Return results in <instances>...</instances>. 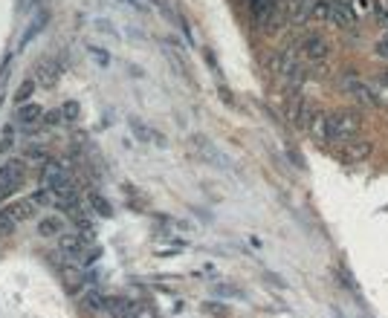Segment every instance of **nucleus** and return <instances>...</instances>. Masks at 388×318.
<instances>
[{
  "label": "nucleus",
  "mask_w": 388,
  "mask_h": 318,
  "mask_svg": "<svg viewBox=\"0 0 388 318\" xmlns=\"http://www.w3.org/2000/svg\"><path fill=\"white\" fill-rule=\"evenodd\" d=\"M359 125H362V119L357 110H334L327 116V128H331L334 142H351L359 130Z\"/></svg>",
  "instance_id": "1"
},
{
  "label": "nucleus",
  "mask_w": 388,
  "mask_h": 318,
  "mask_svg": "<svg viewBox=\"0 0 388 318\" xmlns=\"http://www.w3.org/2000/svg\"><path fill=\"white\" fill-rule=\"evenodd\" d=\"M24 180H27V168L21 165V162H3L0 165V203H6L9 197L24 186Z\"/></svg>",
  "instance_id": "2"
},
{
  "label": "nucleus",
  "mask_w": 388,
  "mask_h": 318,
  "mask_svg": "<svg viewBox=\"0 0 388 318\" xmlns=\"http://www.w3.org/2000/svg\"><path fill=\"white\" fill-rule=\"evenodd\" d=\"M371 153H374V145L368 142V139H351V142H342V148H339V159L345 165L365 162Z\"/></svg>",
  "instance_id": "3"
},
{
  "label": "nucleus",
  "mask_w": 388,
  "mask_h": 318,
  "mask_svg": "<svg viewBox=\"0 0 388 318\" xmlns=\"http://www.w3.org/2000/svg\"><path fill=\"white\" fill-rule=\"evenodd\" d=\"M301 52H304V58H310V61L322 64L324 58L331 55V44H327V38H322V35H307L304 44H301Z\"/></svg>",
  "instance_id": "4"
},
{
  "label": "nucleus",
  "mask_w": 388,
  "mask_h": 318,
  "mask_svg": "<svg viewBox=\"0 0 388 318\" xmlns=\"http://www.w3.org/2000/svg\"><path fill=\"white\" fill-rule=\"evenodd\" d=\"M64 232H67V217L64 214H50L38 223V234L41 237H52V241H58Z\"/></svg>",
  "instance_id": "5"
},
{
  "label": "nucleus",
  "mask_w": 388,
  "mask_h": 318,
  "mask_svg": "<svg viewBox=\"0 0 388 318\" xmlns=\"http://www.w3.org/2000/svg\"><path fill=\"white\" fill-rule=\"evenodd\" d=\"M334 26L339 29H348L354 26V9L348 6V0H334V9H331V17H327Z\"/></svg>",
  "instance_id": "6"
},
{
  "label": "nucleus",
  "mask_w": 388,
  "mask_h": 318,
  "mask_svg": "<svg viewBox=\"0 0 388 318\" xmlns=\"http://www.w3.org/2000/svg\"><path fill=\"white\" fill-rule=\"evenodd\" d=\"M316 113H313V107H310V102L307 98H293V102H290V119H293L296 125H310V119H313Z\"/></svg>",
  "instance_id": "7"
},
{
  "label": "nucleus",
  "mask_w": 388,
  "mask_h": 318,
  "mask_svg": "<svg viewBox=\"0 0 388 318\" xmlns=\"http://www.w3.org/2000/svg\"><path fill=\"white\" fill-rule=\"evenodd\" d=\"M307 130H310V139H313V142H322V145L331 142V128H327V116L316 113L313 119H310Z\"/></svg>",
  "instance_id": "8"
},
{
  "label": "nucleus",
  "mask_w": 388,
  "mask_h": 318,
  "mask_svg": "<svg viewBox=\"0 0 388 318\" xmlns=\"http://www.w3.org/2000/svg\"><path fill=\"white\" fill-rule=\"evenodd\" d=\"M348 93H351L359 105L374 107V90L368 87V84H362V82H348Z\"/></svg>",
  "instance_id": "9"
},
{
  "label": "nucleus",
  "mask_w": 388,
  "mask_h": 318,
  "mask_svg": "<svg viewBox=\"0 0 388 318\" xmlns=\"http://www.w3.org/2000/svg\"><path fill=\"white\" fill-rule=\"evenodd\" d=\"M307 17H313V0H293L290 21H293V24H304Z\"/></svg>",
  "instance_id": "10"
},
{
  "label": "nucleus",
  "mask_w": 388,
  "mask_h": 318,
  "mask_svg": "<svg viewBox=\"0 0 388 318\" xmlns=\"http://www.w3.org/2000/svg\"><path fill=\"white\" fill-rule=\"evenodd\" d=\"M249 6H252V15H255L258 21H267L276 9V0H249Z\"/></svg>",
  "instance_id": "11"
},
{
  "label": "nucleus",
  "mask_w": 388,
  "mask_h": 318,
  "mask_svg": "<svg viewBox=\"0 0 388 318\" xmlns=\"http://www.w3.org/2000/svg\"><path fill=\"white\" fill-rule=\"evenodd\" d=\"M334 9V0H313V17L316 21H327Z\"/></svg>",
  "instance_id": "12"
},
{
  "label": "nucleus",
  "mask_w": 388,
  "mask_h": 318,
  "mask_svg": "<svg viewBox=\"0 0 388 318\" xmlns=\"http://www.w3.org/2000/svg\"><path fill=\"white\" fill-rule=\"evenodd\" d=\"M374 90V107H388V87H371Z\"/></svg>",
  "instance_id": "13"
},
{
  "label": "nucleus",
  "mask_w": 388,
  "mask_h": 318,
  "mask_svg": "<svg viewBox=\"0 0 388 318\" xmlns=\"http://www.w3.org/2000/svg\"><path fill=\"white\" fill-rule=\"evenodd\" d=\"M377 55H380V58H388V32L377 41Z\"/></svg>",
  "instance_id": "14"
},
{
  "label": "nucleus",
  "mask_w": 388,
  "mask_h": 318,
  "mask_svg": "<svg viewBox=\"0 0 388 318\" xmlns=\"http://www.w3.org/2000/svg\"><path fill=\"white\" fill-rule=\"evenodd\" d=\"M377 84H380V87H388V70H382V73L377 75Z\"/></svg>",
  "instance_id": "15"
},
{
  "label": "nucleus",
  "mask_w": 388,
  "mask_h": 318,
  "mask_svg": "<svg viewBox=\"0 0 388 318\" xmlns=\"http://www.w3.org/2000/svg\"><path fill=\"white\" fill-rule=\"evenodd\" d=\"M371 6V0H359V9H368Z\"/></svg>",
  "instance_id": "16"
},
{
  "label": "nucleus",
  "mask_w": 388,
  "mask_h": 318,
  "mask_svg": "<svg viewBox=\"0 0 388 318\" xmlns=\"http://www.w3.org/2000/svg\"><path fill=\"white\" fill-rule=\"evenodd\" d=\"M382 6H385V9H388V0H382Z\"/></svg>",
  "instance_id": "17"
}]
</instances>
